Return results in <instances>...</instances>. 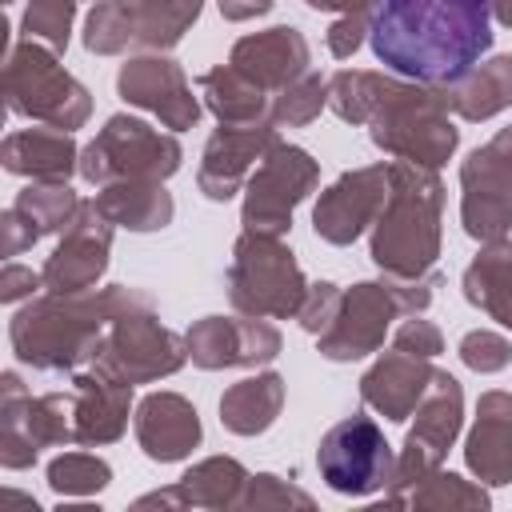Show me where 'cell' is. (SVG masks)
I'll return each mask as SVG.
<instances>
[{
	"label": "cell",
	"mask_w": 512,
	"mask_h": 512,
	"mask_svg": "<svg viewBox=\"0 0 512 512\" xmlns=\"http://www.w3.org/2000/svg\"><path fill=\"white\" fill-rule=\"evenodd\" d=\"M368 40L392 72L448 84L492 48V8L488 0H372Z\"/></svg>",
	"instance_id": "1"
},
{
	"label": "cell",
	"mask_w": 512,
	"mask_h": 512,
	"mask_svg": "<svg viewBox=\"0 0 512 512\" xmlns=\"http://www.w3.org/2000/svg\"><path fill=\"white\" fill-rule=\"evenodd\" d=\"M316 464L332 492L364 496L388 480L392 452L384 444V432L368 416H348L324 432V440L316 448Z\"/></svg>",
	"instance_id": "2"
}]
</instances>
